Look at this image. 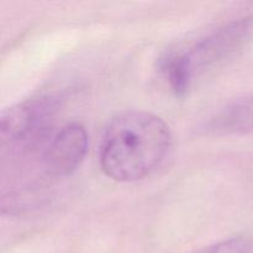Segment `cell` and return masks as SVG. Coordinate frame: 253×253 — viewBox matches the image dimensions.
<instances>
[{
	"label": "cell",
	"mask_w": 253,
	"mask_h": 253,
	"mask_svg": "<svg viewBox=\"0 0 253 253\" xmlns=\"http://www.w3.org/2000/svg\"><path fill=\"white\" fill-rule=\"evenodd\" d=\"M58 104L52 96H36L10 106L1 114V147L27 153L43 145L49 137Z\"/></svg>",
	"instance_id": "7a4b0ae2"
},
{
	"label": "cell",
	"mask_w": 253,
	"mask_h": 253,
	"mask_svg": "<svg viewBox=\"0 0 253 253\" xmlns=\"http://www.w3.org/2000/svg\"><path fill=\"white\" fill-rule=\"evenodd\" d=\"M195 253H253V241L245 236L231 237Z\"/></svg>",
	"instance_id": "52a82bcc"
},
{
	"label": "cell",
	"mask_w": 253,
	"mask_h": 253,
	"mask_svg": "<svg viewBox=\"0 0 253 253\" xmlns=\"http://www.w3.org/2000/svg\"><path fill=\"white\" fill-rule=\"evenodd\" d=\"M89 138L86 130L78 123L63 126L49 138L42 153V162L47 174L66 177L72 174L86 155Z\"/></svg>",
	"instance_id": "277c9868"
},
{
	"label": "cell",
	"mask_w": 253,
	"mask_h": 253,
	"mask_svg": "<svg viewBox=\"0 0 253 253\" xmlns=\"http://www.w3.org/2000/svg\"><path fill=\"white\" fill-rule=\"evenodd\" d=\"M172 145V132L162 118L147 111H123L111 118L101 136V170L116 182H137L165 162Z\"/></svg>",
	"instance_id": "6da1fadb"
},
{
	"label": "cell",
	"mask_w": 253,
	"mask_h": 253,
	"mask_svg": "<svg viewBox=\"0 0 253 253\" xmlns=\"http://www.w3.org/2000/svg\"><path fill=\"white\" fill-rule=\"evenodd\" d=\"M217 127L232 131L253 130V108L249 105H237L227 115L219 119Z\"/></svg>",
	"instance_id": "8992f818"
},
{
	"label": "cell",
	"mask_w": 253,
	"mask_h": 253,
	"mask_svg": "<svg viewBox=\"0 0 253 253\" xmlns=\"http://www.w3.org/2000/svg\"><path fill=\"white\" fill-rule=\"evenodd\" d=\"M161 71L167 78L175 96L182 98L187 95L195 77L184 52L167 54L161 61Z\"/></svg>",
	"instance_id": "5b68a950"
},
{
	"label": "cell",
	"mask_w": 253,
	"mask_h": 253,
	"mask_svg": "<svg viewBox=\"0 0 253 253\" xmlns=\"http://www.w3.org/2000/svg\"><path fill=\"white\" fill-rule=\"evenodd\" d=\"M253 17L245 16L219 27L184 52L194 77L236 56L251 41Z\"/></svg>",
	"instance_id": "3957f363"
}]
</instances>
